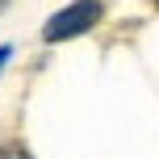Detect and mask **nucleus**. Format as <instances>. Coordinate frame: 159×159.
<instances>
[{"label": "nucleus", "mask_w": 159, "mask_h": 159, "mask_svg": "<svg viewBox=\"0 0 159 159\" xmlns=\"http://www.w3.org/2000/svg\"><path fill=\"white\" fill-rule=\"evenodd\" d=\"M4 8H8V0H0V13H4Z\"/></svg>", "instance_id": "20e7f679"}, {"label": "nucleus", "mask_w": 159, "mask_h": 159, "mask_svg": "<svg viewBox=\"0 0 159 159\" xmlns=\"http://www.w3.org/2000/svg\"><path fill=\"white\" fill-rule=\"evenodd\" d=\"M0 159H34L25 143H0Z\"/></svg>", "instance_id": "f03ea898"}, {"label": "nucleus", "mask_w": 159, "mask_h": 159, "mask_svg": "<svg viewBox=\"0 0 159 159\" xmlns=\"http://www.w3.org/2000/svg\"><path fill=\"white\" fill-rule=\"evenodd\" d=\"M8 55H13V46H0V71H4V63H8Z\"/></svg>", "instance_id": "7ed1b4c3"}, {"label": "nucleus", "mask_w": 159, "mask_h": 159, "mask_svg": "<svg viewBox=\"0 0 159 159\" xmlns=\"http://www.w3.org/2000/svg\"><path fill=\"white\" fill-rule=\"evenodd\" d=\"M105 17V4L101 0H71L67 8H59V13H50V21L42 25V42H71L80 34H88L96 21Z\"/></svg>", "instance_id": "f257e3e1"}, {"label": "nucleus", "mask_w": 159, "mask_h": 159, "mask_svg": "<svg viewBox=\"0 0 159 159\" xmlns=\"http://www.w3.org/2000/svg\"><path fill=\"white\" fill-rule=\"evenodd\" d=\"M155 8H159V0H155Z\"/></svg>", "instance_id": "39448f33"}]
</instances>
